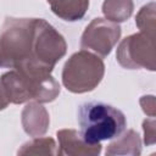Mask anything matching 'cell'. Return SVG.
Listing matches in <instances>:
<instances>
[{
    "label": "cell",
    "instance_id": "15",
    "mask_svg": "<svg viewBox=\"0 0 156 156\" xmlns=\"http://www.w3.org/2000/svg\"><path fill=\"white\" fill-rule=\"evenodd\" d=\"M144 143L145 145H154L156 141V121L155 117H149L143 122Z\"/></svg>",
    "mask_w": 156,
    "mask_h": 156
},
{
    "label": "cell",
    "instance_id": "14",
    "mask_svg": "<svg viewBox=\"0 0 156 156\" xmlns=\"http://www.w3.org/2000/svg\"><path fill=\"white\" fill-rule=\"evenodd\" d=\"M135 24L139 32L145 33L150 37H155L156 29V4L154 1L144 5L135 17Z\"/></svg>",
    "mask_w": 156,
    "mask_h": 156
},
{
    "label": "cell",
    "instance_id": "12",
    "mask_svg": "<svg viewBox=\"0 0 156 156\" xmlns=\"http://www.w3.org/2000/svg\"><path fill=\"white\" fill-rule=\"evenodd\" d=\"M133 10V0H104L102 2V13L105 18L115 23L126 22L132 16Z\"/></svg>",
    "mask_w": 156,
    "mask_h": 156
},
{
    "label": "cell",
    "instance_id": "3",
    "mask_svg": "<svg viewBox=\"0 0 156 156\" xmlns=\"http://www.w3.org/2000/svg\"><path fill=\"white\" fill-rule=\"evenodd\" d=\"M66 51L67 44L63 35L45 20L37 18L32 62L13 69L27 73H51Z\"/></svg>",
    "mask_w": 156,
    "mask_h": 156
},
{
    "label": "cell",
    "instance_id": "16",
    "mask_svg": "<svg viewBox=\"0 0 156 156\" xmlns=\"http://www.w3.org/2000/svg\"><path fill=\"white\" fill-rule=\"evenodd\" d=\"M139 104L144 111L145 115L149 117H155L156 115V102H155V96L154 95H144L140 98Z\"/></svg>",
    "mask_w": 156,
    "mask_h": 156
},
{
    "label": "cell",
    "instance_id": "17",
    "mask_svg": "<svg viewBox=\"0 0 156 156\" xmlns=\"http://www.w3.org/2000/svg\"><path fill=\"white\" fill-rule=\"evenodd\" d=\"M9 104H10V101H9L7 95H6L5 90H4V87H2V84L0 82V111L5 110L9 106Z\"/></svg>",
    "mask_w": 156,
    "mask_h": 156
},
{
    "label": "cell",
    "instance_id": "9",
    "mask_svg": "<svg viewBox=\"0 0 156 156\" xmlns=\"http://www.w3.org/2000/svg\"><path fill=\"white\" fill-rule=\"evenodd\" d=\"M0 82L4 87V90L7 95V99L11 104H24L32 101L28 80L24 74L17 69H10L0 77Z\"/></svg>",
    "mask_w": 156,
    "mask_h": 156
},
{
    "label": "cell",
    "instance_id": "8",
    "mask_svg": "<svg viewBox=\"0 0 156 156\" xmlns=\"http://www.w3.org/2000/svg\"><path fill=\"white\" fill-rule=\"evenodd\" d=\"M21 123L23 130L29 136H43L49 129L50 116L40 102L28 101L21 112Z\"/></svg>",
    "mask_w": 156,
    "mask_h": 156
},
{
    "label": "cell",
    "instance_id": "11",
    "mask_svg": "<svg viewBox=\"0 0 156 156\" xmlns=\"http://www.w3.org/2000/svg\"><path fill=\"white\" fill-rule=\"evenodd\" d=\"M106 156H116V155H130L139 156L141 154V139L140 135L129 129L124 134H119L111 141L105 151Z\"/></svg>",
    "mask_w": 156,
    "mask_h": 156
},
{
    "label": "cell",
    "instance_id": "4",
    "mask_svg": "<svg viewBox=\"0 0 156 156\" xmlns=\"http://www.w3.org/2000/svg\"><path fill=\"white\" fill-rule=\"evenodd\" d=\"M105 63L100 56L89 51L79 50L71 55L62 69V84L73 94L93 91L102 80Z\"/></svg>",
    "mask_w": 156,
    "mask_h": 156
},
{
    "label": "cell",
    "instance_id": "13",
    "mask_svg": "<svg viewBox=\"0 0 156 156\" xmlns=\"http://www.w3.org/2000/svg\"><path fill=\"white\" fill-rule=\"evenodd\" d=\"M17 155H58V149L52 138L35 136L24 143L17 150Z\"/></svg>",
    "mask_w": 156,
    "mask_h": 156
},
{
    "label": "cell",
    "instance_id": "6",
    "mask_svg": "<svg viewBox=\"0 0 156 156\" xmlns=\"http://www.w3.org/2000/svg\"><path fill=\"white\" fill-rule=\"evenodd\" d=\"M121 33L122 29L118 23L96 17L85 27L80 37V46L100 57H106L118 43Z\"/></svg>",
    "mask_w": 156,
    "mask_h": 156
},
{
    "label": "cell",
    "instance_id": "5",
    "mask_svg": "<svg viewBox=\"0 0 156 156\" xmlns=\"http://www.w3.org/2000/svg\"><path fill=\"white\" fill-rule=\"evenodd\" d=\"M116 60L126 69H149L155 71V37L145 33H135L126 37L116 51Z\"/></svg>",
    "mask_w": 156,
    "mask_h": 156
},
{
    "label": "cell",
    "instance_id": "7",
    "mask_svg": "<svg viewBox=\"0 0 156 156\" xmlns=\"http://www.w3.org/2000/svg\"><path fill=\"white\" fill-rule=\"evenodd\" d=\"M58 140V155L68 156H96L101 152V143L87 141L76 129H60L56 133Z\"/></svg>",
    "mask_w": 156,
    "mask_h": 156
},
{
    "label": "cell",
    "instance_id": "1",
    "mask_svg": "<svg viewBox=\"0 0 156 156\" xmlns=\"http://www.w3.org/2000/svg\"><path fill=\"white\" fill-rule=\"evenodd\" d=\"M37 18L7 17L0 29V68H18L33 58Z\"/></svg>",
    "mask_w": 156,
    "mask_h": 156
},
{
    "label": "cell",
    "instance_id": "2",
    "mask_svg": "<svg viewBox=\"0 0 156 156\" xmlns=\"http://www.w3.org/2000/svg\"><path fill=\"white\" fill-rule=\"evenodd\" d=\"M77 121L80 134L91 144L115 139L127 127L124 113L101 101L82 104L77 111Z\"/></svg>",
    "mask_w": 156,
    "mask_h": 156
},
{
    "label": "cell",
    "instance_id": "10",
    "mask_svg": "<svg viewBox=\"0 0 156 156\" xmlns=\"http://www.w3.org/2000/svg\"><path fill=\"white\" fill-rule=\"evenodd\" d=\"M51 11L66 22L82 20L89 7V0H46Z\"/></svg>",
    "mask_w": 156,
    "mask_h": 156
}]
</instances>
